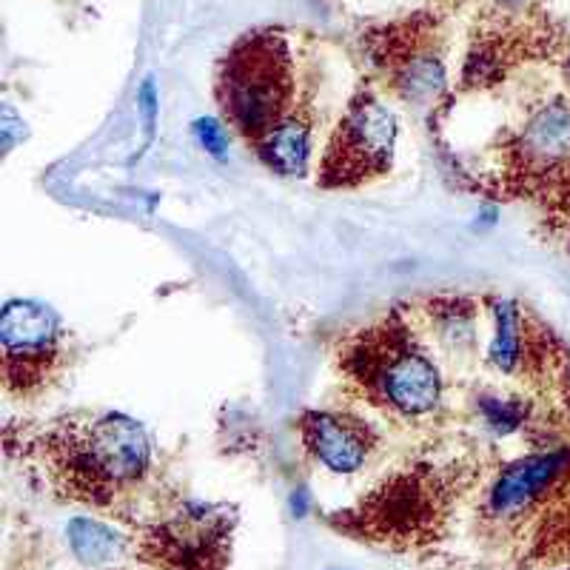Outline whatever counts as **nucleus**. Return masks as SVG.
<instances>
[{
  "instance_id": "f257e3e1",
  "label": "nucleus",
  "mask_w": 570,
  "mask_h": 570,
  "mask_svg": "<svg viewBox=\"0 0 570 570\" xmlns=\"http://www.w3.org/2000/svg\"><path fill=\"white\" fill-rule=\"evenodd\" d=\"M334 360L351 394L385 420L425 425L445 409L440 363L400 305L340 340Z\"/></svg>"
},
{
  "instance_id": "f03ea898",
  "label": "nucleus",
  "mask_w": 570,
  "mask_h": 570,
  "mask_svg": "<svg viewBox=\"0 0 570 570\" xmlns=\"http://www.w3.org/2000/svg\"><path fill=\"white\" fill-rule=\"evenodd\" d=\"M66 497L106 505L151 471V436L129 414L66 416L27 442Z\"/></svg>"
},
{
  "instance_id": "7ed1b4c3",
  "label": "nucleus",
  "mask_w": 570,
  "mask_h": 570,
  "mask_svg": "<svg viewBox=\"0 0 570 570\" xmlns=\"http://www.w3.org/2000/svg\"><path fill=\"white\" fill-rule=\"evenodd\" d=\"M482 191L502 203H528L551 234L570 232V98L533 104L522 124L499 131Z\"/></svg>"
},
{
  "instance_id": "20e7f679",
  "label": "nucleus",
  "mask_w": 570,
  "mask_h": 570,
  "mask_svg": "<svg viewBox=\"0 0 570 570\" xmlns=\"http://www.w3.org/2000/svg\"><path fill=\"white\" fill-rule=\"evenodd\" d=\"M214 98L223 124L254 149L297 106V66L279 29L243 35L217 66Z\"/></svg>"
},
{
  "instance_id": "39448f33",
  "label": "nucleus",
  "mask_w": 570,
  "mask_h": 570,
  "mask_svg": "<svg viewBox=\"0 0 570 570\" xmlns=\"http://www.w3.org/2000/svg\"><path fill=\"white\" fill-rule=\"evenodd\" d=\"M400 124L391 106L371 86L360 89L331 129L317 166L325 191H354L383 180L394 169Z\"/></svg>"
},
{
  "instance_id": "423d86ee",
  "label": "nucleus",
  "mask_w": 570,
  "mask_h": 570,
  "mask_svg": "<svg viewBox=\"0 0 570 570\" xmlns=\"http://www.w3.org/2000/svg\"><path fill=\"white\" fill-rule=\"evenodd\" d=\"M482 305L491 320L485 363L497 374L517 380L533 391L544 394L568 391L570 351L557 331L519 299L488 294L482 297Z\"/></svg>"
},
{
  "instance_id": "0eeeda50",
  "label": "nucleus",
  "mask_w": 570,
  "mask_h": 570,
  "mask_svg": "<svg viewBox=\"0 0 570 570\" xmlns=\"http://www.w3.org/2000/svg\"><path fill=\"white\" fill-rule=\"evenodd\" d=\"M365 58L385 89L411 109H431L445 95V35L436 14H411L368 32Z\"/></svg>"
},
{
  "instance_id": "6e6552de",
  "label": "nucleus",
  "mask_w": 570,
  "mask_h": 570,
  "mask_svg": "<svg viewBox=\"0 0 570 570\" xmlns=\"http://www.w3.org/2000/svg\"><path fill=\"white\" fill-rule=\"evenodd\" d=\"M69 365V331L52 305L9 299L0 314V376L20 402L38 400L60 383Z\"/></svg>"
},
{
  "instance_id": "1a4fd4ad",
  "label": "nucleus",
  "mask_w": 570,
  "mask_h": 570,
  "mask_svg": "<svg viewBox=\"0 0 570 570\" xmlns=\"http://www.w3.org/2000/svg\"><path fill=\"white\" fill-rule=\"evenodd\" d=\"M570 473V442L542 448L508 462L485 491L482 511L491 522H517L548 502L553 488Z\"/></svg>"
},
{
  "instance_id": "9d476101",
  "label": "nucleus",
  "mask_w": 570,
  "mask_h": 570,
  "mask_svg": "<svg viewBox=\"0 0 570 570\" xmlns=\"http://www.w3.org/2000/svg\"><path fill=\"white\" fill-rule=\"evenodd\" d=\"M305 454L331 473L363 471L383 442L371 420L348 409H312L297 420Z\"/></svg>"
},
{
  "instance_id": "9b49d317",
  "label": "nucleus",
  "mask_w": 570,
  "mask_h": 570,
  "mask_svg": "<svg viewBox=\"0 0 570 570\" xmlns=\"http://www.w3.org/2000/svg\"><path fill=\"white\" fill-rule=\"evenodd\" d=\"M314 126L317 111L308 95L297 100L288 117L279 120L263 140L254 146V155L268 171L279 177H305L314 157Z\"/></svg>"
},
{
  "instance_id": "f8f14e48",
  "label": "nucleus",
  "mask_w": 570,
  "mask_h": 570,
  "mask_svg": "<svg viewBox=\"0 0 570 570\" xmlns=\"http://www.w3.org/2000/svg\"><path fill=\"white\" fill-rule=\"evenodd\" d=\"M482 299L465 297V294H440L420 303V314L428 331L434 334L436 345L451 356H471L480 345V320Z\"/></svg>"
},
{
  "instance_id": "ddd939ff",
  "label": "nucleus",
  "mask_w": 570,
  "mask_h": 570,
  "mask_svg": "<svg viewBox=\"0 0 570 570\" xmlns=\"http://www.w3.org/2000/svg\"><path fill=\"white\" fill-rule=\"evenodd\" d=\"M66 533H69V544L75 557L83 564H91V568L115 562L126 551V539L115 528L98 522V519L75 517L69 528H66Z\"/></svg>"
},
{
  "instance_id": "4468645a",
  "label": "nucleus",
  "mask_w": 570,
  "mask_h": 570,
  "mask_svg": "<svg viewBox=\"0 0 570 570\" xmlns=\"http://www.w3.org/2000/svg\"><path fill=\"white\" fill-rule=\"evenodd\" d=\"M476 411L482 414L485 425L497 434H511L525 428L528 416H531V402L519 400V396H476Z\"/></svg>"
},
{
  "instance_id": "2eb2a0df",
  "label": "nucleus",
  "mask_w": 570,
  "mask_h": 570,
  "mask_svg": "<svg viewBox=\"0 0 570 570\" xmlns=\"http://www.w3.org/2000/svg\"><path fill=\"white\" fill-rule=\"evenodd\" d=\"M570 402V400H568ZM568 422H570V409H568Z\"/></svg>"
}]
</instances>
